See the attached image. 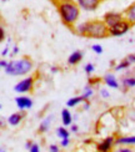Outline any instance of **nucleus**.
<instances>
[{"label":"nucleus","mask_w":135,"mask_h":152,"mask_svg":"<svg viewBox=\"0 0 135 152\" xmlns=\"http://www.w3.org/2000/svg\"><path fill=\"white\" fill-rule=\"evenodd\" d=\"M56 8L63 23L65 25L73 26L78 21L80 16V8L75 0H58Z\"/></svg>","instance_id":"1"},{"label":"nucleus","mask_w":135,"mask_h":152,"mask_svg":"<svg viewBox=\"0 0 135 152\" xmlns=\"http://www.w3.org/2000/svg\"><path fill=\"white\" fill-rule=\"evenodd\" d=\"M33 69H34L33 61L29 58H21L8 61V65L4 69V71L9 76H25L33 71Z\"/></svg>","instance_id":"2"},{"label":"nucleus","mask_w":135,"mask_h":152,"mask_svg":"<svg viewBox=\"0 0 135 152\" xmlns=\"http://www.w3.org/2000/svg\"><path fill=\"white\" fill-rule=\"evenodd\" d=\"M84 36L91 37V39H104L109 36L108 26L103 20H93V21H86V28Z\"/></svg>","instance_id":"3"},{"label":"nucleus","mask_w":135,"mask_h":152,"mask_svg":"<svg viewBox=\"0 0 135 152\" xmlns=\"http://www.w3.org/2000/svg\"><path fill=\"white\" fill-rule=\"evenodd\" d=\"M35 84V79L34 76H27L23 80H20L18 84L14 86V91L19 95H24V94H29L33 91Z\"/></svg>","instance_id":"4"},{"label":"nucleus","mask_w":135,"mask_h":152,"mask_svg":"<svg viewBox=\"0 0 135 152\" xmlns=\"http://www.w3.org/2000/svg\"><path fill=\"white\" fill-rule=\"evenodd\" d=\"M130 28H131V24L128 20H125V19H123L121 21L114 24L110 28H108V31H109V35L110 36L118 37V36H123L124 34H126L128 31L130 30Z\"/></svg>","instance_id":"5"},{"label":"nucleus","mask_w":135,"mask_h":152,"mask_svg":"<svg viewBox=\"0 0 135 152\" xmlns=\"http://www.w3.org/2000/svg\"><path fill=\"white\" fill-rule=\"evenodd\" d=\"M15 104H16V107L19 109V111H27L33 107L34 101L24 94V95H20V96L15 97Z\"/></svg>","instance_id":"6"},{"label":"nucleus","mask_w":135,"mask_h":152,"mask_svg":"<svg viewBox=\"0 0 135 152\" xmlns=\"http://www.w3.org/2000/svg\"><path fill=\"white\" fill-rule=\"evenodd\" d=\"M123 19H124V15L121 14V12L109 11V12H106V14L104 15V18H103V21L105 23V25L108 28H110V26H113L114 24L121 21Z\"/></svg>","instance_id":"7"},{"label":"nucleus","mask_w":135,"mask_h":152,"mask_svg":"<svg viewBox=\"0 0 135 152\" xmlns=\"http://www.w3.org/2000/svg\"><path fill=\"white\" fill-rule=\"evenodd\" d=\"M75 1L79 5L80 10L93 11V10H96L101 0H75Z\"/></svg>","instance_id":"8"},{"label":"nucleus","mask_w":135,"mask_h":152,"mask_svg":"<svg viewBox=\"0 0 135 152\" xmlns=\"http://www.w3.org/2000/svg\"><path fill=\"white\" fill-rule=\"evenodd\" d=\"M115 145V137L114 136H108L105 137L101 142H99L96 145V150L100 152H108L113 148V146Z\"/></svg>","instance_id":"9"},{"label":"nucleus","mask_w":135,"mask_h":152,"mask_svg":"<svg viewBox=\"0 0 135 152\" xmlns=\"http://www.w3.org/2000/svg\"><path fill=\"white\" fill-rule=\"evenodd\" d=\"M103 82H104L108 87H111V88H119L120 87V82L118 81L117 76L114 74H105L104 77H103Z\"/></svg>","instance_id":"10"},{"label":"nucleus","mask_w":135,"mask_h":152,"mask_svg":"<svg viewBox=\"0 0 135 152\" xmlns=\"http://www.w3.org/2000/svg\"><path fill=\"white\" fill-rule=\"evenodd\" d=\"M24 111H19V112H14L6 118V122L10 126H19L21 124V121L24 120Z\"/></svg>","instance_id":"11"},{"label":"nucleus","mask_w":135,"mask_h":152,"mask_svg":"<svg viewBox=\"0 0 135 152\" xmlns=\"http://www.w3.org/2000/svg\"><path fill=\"white\" fill-rule=\"evenodd\" d=\"M53 120H54L53 115H49V116L45 117L40 122L39 129H38V132H39V134H45V132H48L50 130V125H51V122H53Z\"/></svg>","instance_id":"12"},{"label":"nucleus","mask_w":135,"mask_h":152,"mask_svg":"<svg viewBox=\"0 0 135 152\" xmlns=\"http://www.w3.org/2000/svg\"><path fill=\"white\" fill-rule=\"evenodd\" d=\"M83 58H84V54H83V51H80V50H76V51H74L68 58V64L72 65V66H75V65H78L79 62L83 60Z\"/></svg>","instance_id":"13"},{"label":"nucleus","mask_w":135,"mask_h":152,"mask_svg":"<svg viewBox=\"0 0 135 152\" xmlns=\"http://www.w3.org/2000/svg\"><path fill=\"white\" fill-rule=\"evenodd\" d=\"M124 19L128 20L131 25H135V3H133L129 8L124 11Z\"/></svg>","instance_id":"14"},{"label":"nucleus","mask_w":135,"mask_h":152,"mask_svg":"<svg viewBox=\"0 0 135 152\" xmlns=\"http://www.w3.org/2000/svg\"><path fill=\"white\" fill-rule=\"evenodd\" d=\"M61 124L65 127H68V126L73 124V115L68 109H63L61 111Z\"/></svg>","instance_id":"15"},{"label":"nucleus","mask_w":135,"mask_h":152,"mask_svg":"<svg viewBox=\"0 0 135 152\" xmlns=\"http://www.w3.org/2000/svg\"><path fill=\"white\" fill-rule=\"evenodd\" d=\"M115 145H135V135L133 136H121V137H118L115 138Z\"/></svg>","instance_id":"16"},{"label":"nucleus","mask_w":135,"mask_h":152,"mask_svg":"<svg viewBox=\"0 0 135 152\" xmlns=\"http://www.w3.org/2000/svg\"><path fill=\"white\" fill-rule=\"evenodd\" d=\"M121 85L125 88H133L135 87V75L133 76H124L121 79Z\"/></svg>","instance_id":"17"},{"label":"nucleus","mask_w":135,"mask_h":152,"mask_svg":"<svg viewBox=\"0 0 135 152\" xmlns=\"http://www.w3.org/2000/svg\"><path fill=\"white\" fill-rule=\"evenodd\" d=\"M84 101H85V97L83 96V95L81 96H75V97H72L66 101V106L68 107H76L79 104L84 102Z\"/></svg>","instance_id":"18"},{"label":"nucleus","mask_w":135,"mask_h":152,"mask_svg":"<svg viewBox=\"0 0 135 152\" xmlns=\"http://www.w3.org/2000/svg\"><path fill=\"white\" fill-rule=\"evenodd\" d=\"M131 66V64L129 61H128L126 59H124L123 61H120L118 65H115V67H114V71L115 72H119V71H124V70H128Z\"/></svg>","instance_id":"19"},{"label":"nucleus","mask_w":135,"mask_h":152,"mask_svg":"<svg viewBox=\"0 0 135 152\" xmlns=\"http://www.w3.org/2000/svg\"><path fill=\"white\" fill-rule=\"evenodd\" d=\"M56 136L60 138H68V137H70V131L65 127V126H60V127H58L56 129Z\"/></svg>","instance_id":"20"},{"label":"nucleus","mask_w":135,"mask_h":152,"mask_svg":"<svg viewBox=\"0 0 135 152\" xmlns=\"http://www.w3.org/2000/svg\"><path fill=\"white\" fill-rule=\"evenodd\" d=\"M93 94H94V90H93V86L91 85H86L84 87V91H83V96L85 97V100H89L90 97L93 96Z\"/></svg>","instance_id":"21"},{"label":"nucleus","mask_w":135,"mask_h":152,"mask_svg":"<svg viewBox=\"0 0 135 152\" xmlns=\"http://www.w3.org/2000/svg\"><path fill=\"white\" fill-rule=\"evenodd\" d=\"M84 71L86 72V75H91V74L95 71V66H94V64H91V62L86 64V65L84 66Z\"/></svg>","instance_id":"22"},{"label":"nucleus","mask_w":135,"mask_h":152,"mask_svg":"<svg viewBox=\"0 0 135 152\" xmlns=\"http://www.w3.org/2000/svg\"><path fill=\"white\" fill-rule=\"evenodd\" d=\"M91 50L96 54V55H100L103 54V46L100 45V44H94V45L91 46Z\"/></svg>","instance_id":"23"},{"label":"nucleus","mask_w":135,"mask_h":152,"mask_svg":"<svg viewBox=\"0 0 135 152\" xmlns=\"http://www.w3.org/2000/svg\"><path fill=\"white\" fill-rule=\"evenodd\" d=\"M28 151H30V152H39V151H40V146H39V143L33 142V143H31V146L29 147V150H28Z\"/></svg>","instance_id":"24"},{"label":"nucleus","mask_w":135,"mask_h":152,"mask_svg":"<svg viewBox=\"0 0 135 152\" xmlns=\"http://www.w3.org/2000/svg\"><path fill=\"white\" fill-rule=\"evenodd\" d=\"M69 145H70V137H68V138H61V140H60V146H61V147L66 148V147H69Z\"/></svg>","instance_id":"25"},{"label":"nucleus","mask_w":135,"mask_h":152,"mask_svg":"<svg viewBox=\"0 0 135 152\" xmlns=\"http://www.w3.org/2000/svg\"><path fill=\"white\" fill-rule=\"evenodd\" d=\"M100 96L103 99H109L110 97V92H109V90H106V88L104 87V88H101L100 90Z\"/></svg>","instance_id":"26"},{"label":"nucleus","mask_w":135,"mask_h":152,"mask_svg":"<svg viewBox=\"0 0 135 152\" xmlns=\"http://www.w3.org/2000/svg\"><path fill=\"white\" fill-rule=\"evenodd\" d=\"M49 151L50 152H59L60 151V147L58 145H50L49 146Z\"/></svg>","instance_id":"27"},{"label":"nucleus","mask_w":135,"mask_h":152,"mask_svg":"<svg viewBox=\"0 0 135 152\" xmlns=\"http://www.w3.org/2000/svg\"><path fill=\"white\" fill-rule=\"evenodd\" d=\"M9 53H10V48H9V45H6L3 49V51H1V56H3V58H5L6 55H9Z\"/></svg>","instance_id":"28"},{"label":"nucleus","mask_w":135,"mask_h":152,"mask_svg":"<svg viewBox=\"0 0 135 152\" xmlns=\"http://www.w3.org/2000/svg\"><path fill=\"white\" fill-rule=\"evenodd\" d=\"M126 60L130 62V64H135V54H130L126 56Z\"/></svg>","instance_id":"29"},{"label":"nucleus","mask_w":135,"mask_h":152,"mask_svg":"<svg viewBox=\"0 0 135 152\" xmlns=\"http://www.w3.org/2000/svg\"><path fill=\"white\" fill-rule=\"evenodd\" d=\"M70 132H78L79 131V126L78 125H70V130H69Z\"/></svg>","instance_id":"30"},{"label":"nucleus","mask_w":135,"mask_h":152,"mask_svg":"<svg viewBox=\"0 0 135 152\" xmlns=\"http://www.w3.org/2000/svg\"><path fill=\"white\" fill-rule=\"evenodd\" d=\"M19 54V48L15 45V46H13V50H11V53H10V55L11 56H15V55H18Z\"/></svg>","instance_id":"31"},{"label":"nucleus","mask_w":135,"mask_h":152,"mask_svg":"<svg viewBox=\"0 0 135 152\" xmlns=\"http://www.w3.org/2000/svg\"><path fill=\"white\" fill-rule=\"evenodd\" d=\"M4 39H5V30L0 26V42L4 41Z\"/></svg>","instance_id":"32"},{"label":"nucleus","mask_w":135,"mask_h":152,"mask_svg":"<svg viewBox=\"0 0 135 152\" xmlns=\"http://www.w3.org/2000/svg\"><path fill=\"white\" fill-rule=\"evenodd\" d=\"M5 126H6V120L3 116H0V129H4Z\"/></svg>","instance_id":"33"},{"label":"nucleus","mask_w":135,"mask_h":152,"mask_svg":"<svg viewBox=\"0 0 135 152\" xmlns=\"http://www.w3.org/2000/svg\"><path fill=\"white\" fill-rule=\"evenodd\" d=\"M6 65H8V61L4 59H0V69H5Z\"/></svg>","instance_id":"34"},{"label":"nucleus","mask_w":135,"mask_h":152,"mask_svg":"<svg viewBox=\"0 0 135 152\" xmlns=\"http://www.w3.org/2000/svg\"><path fill=\"white\" fill-rule=\"evenodd\" d=\"M83 109H84V110H89V109H90V102H89V100H85V101H84Z\"/></svg>","instance_id":"35"},{"label":"nucleus","mask_w":135,"mask_h":152,"mask_svg":"<svg viewBox=\"0 0 135 152\" xmlns=\"http://www.w3.org/2000/svg\"><path fill=\"white\" fill-rule=\"evenodd\" d=\"M98 84V82H100V80L99 79H89V85H91V84Z\"/></svg>","instance_id":"36"},{"label":"nucleus","mask_w":135,"mask_h":152,"mask_svg":"<svg viewBox=\"0 0 135 152\" xmlns=\"http://www.w3.org/2000/svg\"><path fill=\"white\" fill-rule=\"evenodd\" d=\"M118 152H131V148H118Z\"/></svg>","instance_id":"37"},{"label":"nucleus","mask_w":135,"mask_h":152,"mask_svg":"<svg viewBox=\"0 0 135 152\" xmlns=\"http://www.w3.org/2000/svg\"><path fill=\"white\" fill-rule=\"evenodd\" d=\"M31 143H33V141H28L27 143H25V150H29V147L31 146Z\"/></svg>","instance_id":"38"},{"label":"nucleus","mask_w":135,"mask_h":152,"mask_svg":"<svg viewBox=\"0 0 135 152\" xmlns=\"http://www.w3.org/2000/svg\"><path fill=\"white\" fill-rule=\"evenodd\" d=\"M51 72H58V69L55 66H53V67H51Z\"/></svg>","instance_id":"39"},{"label":"nucleus","mask_w":135,"mask_h":152,"mask_svg":"<svg viewBox=\"0 0 135 152\" xmlns=\"http://www.w3.org/2000/svg\"><path fill=\"white\" fill-rule=\"evenodd\" d=\"M1 107H3V106H1V104H0V110H1Z\"/></svg>","instance_id":"40"},{"label":"nucleus","mask_w":135,"mask_h":152,"mask_svg":"<svg viewBox=\"0 0 135 152\" xmlns=\"http://www.w3.org/2000/svg\"><path fill=\"white\" fill-rule=\"evenodd\" d=\"M0 1H6V0H0Z\"/></svg>","instance_id":"41"},{"label":"nucleus","mask_w":135,"mask_h":152,"mask_svg":"<svg viewBox=\"0 0 135 152\" xmlns=\"http://www.w3.org/2000/svg\"><path fill=\"white\" fill-rule=\"evenodd\" d=\"M134 70H135V69H134Z\"/></svg>","instance_id":"42"}]
</instances>
